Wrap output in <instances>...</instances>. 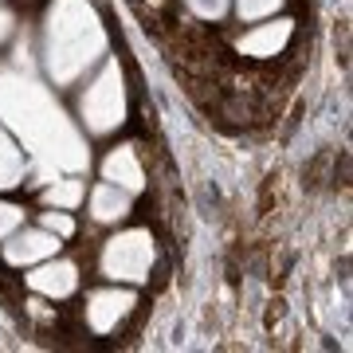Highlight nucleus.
Here are the masks:
<instances>
[{
	"label": "nucleus",
	"instance_id": "6",
	"mask_svg": "<svg viewBox=\"0 0 353 353\" xmlns=\"http://www.w3.org/2000/svg\"><path fill=\"white\" fill-rule=\"evenodd\" d=\"M138 306V294L126 287H106V290H94L87 299V326L94 334H110L118 330L122 318H130V310Z\"/></svg>",
	"mask_w": 353,
	"mask_h": 353
},
{
	"label": "nucleus",
	"instance_id": "1",
	"mask_svg": "<svg viewBox=\"0 0 353 353\" xmlns=\"http://www.w3.org/2000/svg\"><path fill=\"white\" fill-rule=\"evenodd\" d=\"M0 126L8 130L28 161H36L43 173H83L90 165L87 138L55 102L51 87L39 79L8 71L0 75Z\"/></svg>",
	"mask_w": 353,
	"mask_h": 353
},
{
	"label": "nucleus",
	"instance_id": "16",
	"mask_svg": "<svg viewBox=\"0 0 353 353\" xmlns=\"http://www.w3.org/2000/svg\"><path fill=\"white\" fill-rule=\"evenodd\" d=\"M20 224H24V208H16V204L0 201V243L8 240V236H12Z\"/></svg>",
	"mask_w": 353,
	"mask_h": 353
},
{
	"label": "nucleus",
	"instance_id": "3",
	"mask_svg": "<svg viewBox=\"0 0 353 353\" xmlns=\"http://www.w3.org/2000/svg\"><path fill=\"white\" fill-rule=\"evenodd\" d=\"M79 118H83L87 134H94V138L114 134L126 122V75H122L118 59H106L102 71L90 79V87L79 99Z\"/></svg>",
	"mask_w": 353,
	"mask_h": 353
},
{
	"label": "nucleus",
	"instance_id": "7",
	"mask_svg": "<svg viewBox=\"0 0 353 353\" xmlns=\"http://www.w3.org/2000/svg\"><path fill=\"white\" fill-rule=\"evenodd\" d=\"M28 287L36 290V294H43V299H67V294L79 290V267L71 263V259L51 255V259H43V263L32 267Z\"/></svg>",
	"mask_w": 353,
	"mask_h": 353
},
{
	"label": "nucleus",
	"instance_id": "8",
	"mask_svg": "<svg viewBox=\"0 0 353 353\" xmlns=\"http://www.w3.org/2000/svg\"><path fill=\"white\" fill-rule=\"evenodd\" d=\"M290 36H294V20H287V16L275 20L271 16V24H255L252 32H243L236 48L243 55H252V59H271V55H279L290 43Z\"/></svg>",
	"mask_w": 353,
	"mask_h": 353
},
{
	"label": "nucleus",
	"instance_id": "9",
	"mask_svg": "<svg viewBox=\"0 0 353 353\" xmlns=\"http://www.w3.org/2000/svg\"><path fill=\"white\" fill-rule=\"evenodd\" d=\"M102 181H110V185H118V189H126V192L145 189V173H141V161H138V153H134V145H118V150L106 153Z\"/></svg>",
	"mask_w": 353,
	"mask_h": 353
},
{
	"label": "nucleus",
	"instance_id": "14",
	"mask_svg": "<svg viewBox=\"0 0 353 353\" xmlns=\"http://www.w3.org/2000/svg\"><path fill=\"white\" fill-rule=\"evenodd\" d=\"M39 228H48V232H55L59 240H67V236H75V220H71V216H67L63 208H51V212H43Z\"/></svg>",
	"mask_w": 353,
	"mask_h": 353
},
{
	"label": "nucleus",
	"instance_id": "15",
	"mask_svg": "<svg viewBox=\"0 0 353 353\" xmlns=\"http://www.w3.org/2000/svg\"><path fill=\"white\" fill-rule=\"evenodd\" d=\"M189 4L192 16H201V20H220V16L232 8V0H185Z\"/></svg>",
	"mask_w": 353,
	"mask_h": 353
},
{
	"label": "nucleus",
	"instance_id": "4",
	"mask_svg": "<svg viewBox=\"0 0 353 353\" xmlns=\"http://www.w3.org/2000/svg\"><path fill=\"white\" fill-rule=\"evenodd\" d=\"M102 275L110 283H145L153 267V236L145 228H130L106 240L102 248Z\"/></svg>",
	"mask_w": 353,
	"mask_h": 353
},
{
	"label": "nucleus",
	"instance_id": "11",
	"mask_svg": "<svg viewBox=\"0 0 353 353\" xmlns=\"http://www.w3.org/2000/svg\"><path fill=\"white\" fill-rule=\"evenodd\" d=\"M28 169H32L28 153L20 150V141H16L8 130L0 126V192H8V189H16V185H24Z\"/></svg>",
	"mask_w": 353,
	"mask_h": 353
},
{
	"label": "nucleus",
	"instance_id": "10",
	"mask_svg": "<svg viewBox=\"0 0 353 353\" xmlns=\"http://www.w3.org/2000/svg\"><path fill=\"white\" fill-rule=\"evenodd\" d=\"M130 196L134 192L118 189V185H94L90 189V216L99 220V224H118V220H126L130 216Z\"/></svg>",
	"mask_w": 353,
	"mask_h": 353
},
{
	"label": "nucleus",
	"instance_id": "12",
	"mask_svg": "<svg viewBox=\"0 0 353 353\" xmlns=\"http://www.w3.org/2000/svg\"><path fill=\"white\" fill-rule=\"evenodd\" d=\"M83 196H87V185L79 181V173H67V176L51 181L48 189H43V204H48V208H63V212L79 208Z\"/></svg>",
	"mask_w": 353,
	"mask_h": 353
},
{
	"label": "nucleus",
	"instance_id": "2",
	"mask_svg": "<svg viewBox=\"0 0 353 353\" xmlns=\"http://www.w3.org/2000/svg\"><path fill=\"white\" fill-rule=\"evenodd\" d=\"M43 71L55 87H75L106 55V28L90 0H51L43 16Z\"/></svg>",
	"mask_w": 353,
	"mask_h": 353
},
{
	"label": "nucleus",
	"instance_id": "13",
	"mask_svg": "<svg viewBox=\"0 0 353 353\" xmlns=\"http://www.w3.org/2000/svg\"><path fill=\"white\" fill-rule=\"evenodd\" d=\"M236 4V16L243 24H259V20H271V16L283 8V0H232Z\"/></svg>",
	"mask_w": 353,
	"mask_h": 353
},
{
	"label": "nucleus",
	"instance_id": "17",
	"mask_svg": "<svg viewBox=\"0 0 353 353\" xmlns=\"http://www.w3.org/2000/svg\"><path fill=\"white\" fill-rule=\"evenodd\" d=\"M16 36V16L8 8H0V43H8Z\"/></svg>",
	"mask_w": 353,
	"mask_h": 353
},
{
	"label": "nucleus",
	"instance_id": "5",
	"mask_svg": "<svg viewBox=\"0 0 353 353\" xmlns=\"http://www.w3.org/2000/svg\"><path fill=\"white\" fill-rule=\"evenodd\" d=\"M51 255H59V236L48 228H16L12 236L4 240V259L12 267H36Z\"/></svg>",
	"mask_w": 353,
	"mask_h": 353
}]
</instances>
